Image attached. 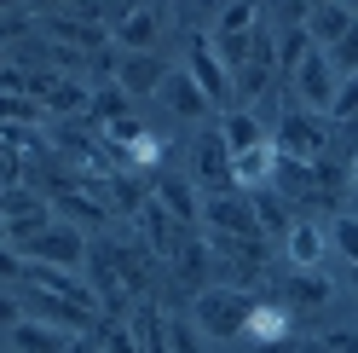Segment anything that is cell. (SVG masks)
I'll list each match as a JSON object with an SVG mask.
<instances>
[{
    "mask_svg": "<svg viewBox=\"0 0 358 353\" xmlns=\"http://www.w3.org/2000/svg\"><path fill=\"white\" fill-rule=\"evenodd\" d=\"M133 342H139V353H168V319L156 313V301L133 307Z\"/></svg>",
    "mask_w": 358,
    "mask_h": 353,
    "instance_id": "cell-23",
    "label": "cell"
},
{
    "mask_svg": "<svg viewBox=\"0 0 358 353\" xmlns=\"http://www.w3.org/2000/svg\"><path fill=\"white\" fill-rule=\"evenodd\" d=\"M156 203H162V209L179 220V226L203 220V203H196V191H191L185 180H173V174H168V180H156Z\"/></svg>",
    "mask_w": 358,
    "mask_h": 353,
    "instance_id": "cell-22",
    "label": "cell"
},
{
    "mask_svg": "<svg viewBox=\"0 0 358 353\" xmlns=\"http://www.w3.org/2000/svg\"><path fill=\"white\" fill-rule=\"evenodd\" d=\"M0 6H17V0H0Z\"/></svg>",
    "mask_w": 358,
    "mask_h": 353,
    "instance_id": "cell-51",
    "label": "cell"
},
{
    "mask_svg": "<svg viewBox=\"0 0 358 353\" xmlns=\"http://www.w3.org/2000/svg\"><path fill=\"white\" fill-rule=\"evenodd\" d=\"M295 93H301L306 110H329V104H335V93H341V76H335V64H329L324 47H312V53L301 58V70H295Z\"/></svg>",
    "mask_w": 358,
    "mask_h": 353,
    "instance_id": "cell-6",
    "label": "cell"
},
{
    "mask_svg": "<svg viewBox=\"0 0 358 353\" xmlns=\"http://www.w3.org/2000/svg\"><path fill=\"white\" fill-rule=\"evenodd\" d=\"M122 116H133V110H127V93H122L116 81H110V87H99V93L87 99V122L110 127V122H122Z\"/></svg>",
    "mask_w": 358,
    "mask_h": 353,
    "instance_id": "cell-26",
    "label": "cell"
},
{
    "mask_svg": "<svg viewBox=\"0 0 358 353\" xmlns=\"http://www.w3.org/2000/svg\"><path fill=\"white\" fill-rule=\"evenodd\" d=\"M156 93H162V104L173 110V116H203V110H208V99H203V87L191 81V70H185V64H179V70H168V76H162V87H156Z\"/></svg>",
    "mask_w": 358,
    "mask_h": 353,
    "instance_id": "cell-17",
    "label": "cell"
},
{
    "mask_svg": "<svg viewBox=\"0 0 358 353\" xmlns=\"http://www.w3.org/2000/svg\"><path fill=\"white\" fill-rule=\"evenodd\" d=\"M24 267H29L24 255H17L12 244H0V278H24Z\"/></svg>",
    "mask_w": 358,
    "mask_h": 353,
    "instance_id": "cell-40",
    "label": "cell"
},
{
    "mask_svg": "<svg viewBox=\"0 0 358 353\" xmlns=\"http://www.w3.org/2000/svg\"><path fill=\"white\" fill-rule=\"evenodd\" d=\"M203 330H196L191 319H168V353H203Z\"/></svg>",
    "mask_w": 358,
    "mask_h": 353,
    "instance_id": "cell-36",
    "label": "cell"
},
{
    "mask_svg": "<svg viewBox=\"0 0 358 353\" xmlns=\"http://www.w3.org/2000/svg\"><path fill=\"white\" fill-rule=\"evenodd\" d=\"M260 29V6L255 0H231L226 12H220V24H214V35H255Z\"/></svg>",
    "mask_w": 358,
    "mask_h": 353,
    "instance_id": "cell-28",
    "label": "cell"
},
{
    "mask_svg": "<svg viewBox=\"0 0 358 353\" xmlns=\"http://www.w3.org/2000/svg\"><path fill=\"white\" fill-rule=\"evenodd\" d=\"M283 296H289V313H312V307L329 301V278L324 272H295L283 284Z\"/></svg>",
    "mask_w": 358,
    "mask_h": 353,
    "instance_id": "cell-24",
    "label": "cell"
},
{
    "mask_svg": "<svg viewBox=\"0 0 358 353\" xmlns=\"http://www.w3.org/2000/svg\"><path fill=\"white\" fill-rule=\"evenodd\" d=\"M24 319H41V324H58V330H70V336H81L87 324H93V313L76 301H64L52 290H29V307H24Z\"/></svg>",
    "mask_w": 358,
    "mask_h": 353,
    "instance_id": "cell-8",
    "label": "cell"
},
{
    "mask_svg": "<svg viewBox=\"0 0 358 353\" xmlns=\"http://www.w3.org/2000/svg\"><path fill=\"white\" fill-rule=\"evenodd\" d=\"M352 186H358V157H352Z\"/></svg>",
    "mask_w": 358,
    "mask_h": 353,
    "instance_id": "cell-49",
    "label": "cell"
},
{
    "mask_svg": "<svg viewBox=\"0 0 358 353\" xmlns=\"http://www.w3.org/2000/svg\"><path fill=\"white\" fill-rule=\"evenodd\" d=\"M329 244L347 255V267L358 272V214H335V226H329Z\"/></svg>",
    "mask_w": 358,
    "mask_h": 353,
    "instance_id": "cell-31",
    "label": "cell"
},
{
    "mask_svg": "<svg viewBox=\"0 0 358 353\" xmlns=\"http://www.w3.org/2000/svg\"><path fill=\"white\" fill-rule=\"evenodd\" d=\"M29 24H24V18H17V12H6V18H0V41H6V35H24Z\"/></svg>",
    "mask_w": 358,
    "mask_h": 353,
    "instance_id": "cell-43",
    "label": "cell"
},
{
    "mask_svg": "<svg viewBox=\"0 0 358 353\" xmlns=\"http://www.w3.org/2000/svg\"><path fill=\"white\" fill-rule=\"evenodd\" d=\"M58 203H64V209H70L76 220H93V226H99V220H104V209L93 203V197H81V191H58Z\"/></svg>",
    "mask_w": 358,
    "mask_h": 353,
    "instance_id": "cell-38",
    "label": "cell"
},
{
    "mask_svg": "<svg viewBox=\"0 0 358 353\" xmlns=\"http://www.w3.org/2000/svg\"><path fill=\"white\" fill-rule=\"evenodd\" d=\"M17 255H24V261H47V267H70V272H76L81 261H87V237H81L76 226H41Z\"/></svg>",
    "mask_w": 358,
    "mask_h": 353,
    "instance_id": "cell-5",
    "label": "cell"
},
{
    "mask_svg": "<svg viewBox=\"0 0 358 353\" xmlns=\"http://www.w3.org/2000/svg\"><path fill=\"white\" fill-rule=\"evenodd\" d=\"M249 313H255V296L249 290H231V284H208L203 296L191 301V324L214 342H231L249 330Z\"/></svg>",
    "mask_w": 358,
    "mask_h": 353,
    "instance_id": "cell-1",
    "label": "cell"
},
{
    "mask_svg": "<svg viewBox=\"0 0 358 353\" xmlns=\"http://www.w3.org/2000/svg\"><path fill=\"white\" fill-rule=\"evenodd\" d=\"M324 249H329V232L312 226V220H295L289 237H283V255H289L295 272H324Z\"/></svg>",
    "mask_w": 358,
    "mask_h": 353,
    "instance_id": "cell-9",
    "label": "cell"
},
{
    "mask_svg": "<svg viewBox=\"0 0 358 353\" xmlns=\"http://www.w3.org/2000/svg\"><path fill=\"white\" fill-rule=\"evenodd\" d=\"M301 29L312 35V47H324V53H329L335 41H341V35L352 29V12H347V6H335V0H329V6H312V12H306V24H301Z\"/></svg>",
    "mask_w": 358,
    "mask_h": 353,
    "instance_id": "cell-19",
    "label": "cell"
},
{
    "mask_svg": "<svg viewBox=\"0 0 358 353\" xmlns=\"http://www.w3.org/2000/svg\"><path fill=\"white\" fill-rule=\"evenodd\" d=\"M203 226H208V237H266L255 220V203L243 191H214L203 203Z\"/></svg>",
    "mask_w": 358,
    "mask_h": 353,
    "instance_id": "cell-3",
    "label": "cell"
},
{
    "mask_svg": "<svg viewBox=\"0 0 358 353\" xmlns=\"http://www.w3.org/2000/svg\"><path fill=\"white\" fill-rule=\"evenodd\" d=\"M196 180L208 186V197L214 191H237V180H231V145L220 139V127L196 139Z\"/></svg>",
    "mask_w": 358,
    "mask_h": 353,
    "instance_id": "cell-7",
    "label": "cell"
},
{
    "mask_svg": "<svg viewBox=\"0 0 358 353\" xmlns=\"http://www.w3.org/2000/svg\"><path fill=\"white\" fill-rule=\"evenodd\" d=\"M324 347H329V353H358V330H329Z\"/></svg>",
    "mask_w": 358,
    "mask_h": 353,
    "instance_id": "cell-41",
    "label": "cell"
},
{
    "mask_svg": "<svg viewBox=\"0 0 358 353\" xmlns=\"http://www.w3.org/2000/svg\"><path fill=\"white\" fill-rule=\"evenodd\" d=\"M301 6H306V12H312V6H329V0H301Z\"/></svg>",
    "mask_w": 358,
    "mask_h": 353,
    "instance_id": "cell-48",
    "label": "cell"
},
{
    "mask_svg": "<svg viewBox=\"0 0 358 353\" xmlns=\"http://www.w3.org/2000/svg\"><path fill=\"white\" fill-rule=\"evenodd\" d=\"M104 191H110V203H116L122 214H139L145 203H150V191L139 186V180H133V174H104V180H99Z\"/></svg>",
    "mask_w": 358,
    "mask_h": 353,
    "instance_id": "cell-27",
    "label": "cell"
},
{
    "mask_svg": "<svg viewBox=\"0 0 358 353\" xmlns=\"http://www.w3.org/2000/svg\"><path fill=\"white\" fill-rule=\"evenodd\" d=\"M70 342H76L70 330L41 324V319H17V324H12V347H17V353H64Z\"/></svg>",
    "mask_w": 358,
    "mask_h": 353,
    "instance_id": "cell-18",
    "label": "cell"
},
{
    "mask_svg": "<svg viewBox=\"0 0 358 353\" xmlns=\"http://www.w3.org/2000/svg\"><path fill=\"white\" fill-rule=\"evenodd\" d=\"M0 70H6V47H0Z\"/></svg>",
    "mask_w": 358,
    "mask_h": 353,
    "instance_id": "cell-50",
    "label": "cell"
},
{
    "mask_svg": "<svg viewBox=\"0 0 358 353\" xmlns=\"http://www.w3.org/2000/svg\"><path fill=\"white\" fill-rule=\"evenodd\" d=\"M162 76H168V64L156 58V53H127V58L116 64V87H122L127 99H133V93H156Z\"/></svg>",
    "mask_w": 358,
    "mask_h": 353,
    "instance_id": "cell-15",
    "label": "cell"
},
{
    "mask_svg": "<svg viewBox=\"0 0 358 353\" xmlns=\"http://www.w3.org/2000/svg\"><path fill=\"white\" fill-rule=\"evenodd\" d=\"M17 319H24V307H17V301H12V296H0V324H6V330H12V324H17Z\"/></svg>",
    "mask_w": 358,
    "mask_h": 353,
    "instance_id": "cell-42",
    "label": "cell"
},
{
    "mask_svg": "<svg viewBox=\"0 0 358 353\" xmlns=\"http://www.w3.org/2000/svg\"><path fill=\"white\" fill-rule=\"evenodd\" d=\"M104 134H110V145H116V151H122V157H127V145H133V139H139V134H145V127H139V116H122V122H110V127H104Z\"/></svg>",
    "mask_w": 358,
    "mask_h": 353,
    "instance_id": "cell-39",
    "label": "cell"
},
{
    "mask_svg": "<svg viewBox=\"0 0 358 353\" xmlns=\"http://www.w3.org/2000/svg\"><path fill=\"white\" fill-rule=\"evenodd\" d=\"M260 353H289V307L278 301H255V313H249V330H243Z\"/></svg>",
    "mask_w": 358,
    "mask_h": 353,
    "instance_id": "cell-10",
    "label": "cell"
},
{
    "mask_svg": "<svg viewBox=\"0 0 358 353\" xmlns=\"http://www.w3.org/2000/svg\"><path fill=\"white\" fill-rule=\"evenodd\" d=\"M99 347H104V353H139V342H133V324H122V319H104V330H99Z\"/></svg>",
    "mask_w": 358,
    "mask_h": 353,
    "instance_id": "cell-35",
    "label": "cell"
},
{
    "mask_svg": "<svg viewBox=\"0 0 358 353\" xmlns=\"http://www.w3.org/2000/svg\"><path fill=\"white\" fill-rule=\"evenodd\" d=\"M220 139H226V145H231V157H237V151L266 145L272 134L260 127V116H255V110H226V122H220Z\"/></svg>",
    "mask_w": 358,
    "mask_h": 353,
    "instance_id": "cell-20",
    "label": "cell"
},
{
    "mask_svg": "<svg viewBox=\"0 0 358 353\" xmlns=\"http://www.w3.org/2000/svg\"><path fill=\"white\" fill-rule=\"evenodd\" d=\"M329 64H335V76H358V18H352V29L329 47Z\"/></svg>",
    "mask_w": 358,
    "mask_h": 353,
    "instance_id": "cell-33",
    "label": "cell"
},
{
    "mask_svg": "<svg viewBox=\"0 0 358 353\" xmlns=\"http://www.w3.org/2000/svg\"><path fill=\"white\" fill-rule=\"evenodd\" d=\"M335 6H347V12H352V18H358V0H335Z\"/></svg>",
    "mask_w": 358,
    "mask_h": 353,
    "instance_id": "cell-45",
    "label": "cell"
},
{
    "mask_svg": "<svg viewBox=\"0 0 358 353\" xmlns=\"http://www.w3.org/2000/svg\"><path fill=\"white\" fill-rule=\"evenodd\" d=\"M116 41L127 53H150V41H156V12L150 6H127L116 18Z\"/></svg>",
    "mask_w": 358,
    "mask_h": 353,
    "instance_id": "cell-21",
    "label": "cell"
},
{
    "mask_svg": "<svg viewBox=\"0 0 358 353\" xmlns=\"http://www.w3.org/2000/svg\"><path fill=\"white\" fill-rule=\"evenodd\" d=\"M185 70H191V81L203 87V99L208 104H226L237 87H231V70L220 64V53H214V35H191L185 41Z\"/></svg>",
    "mask_w": 358,
    "mask_h": 353,
    "instance_id": "cell-4",
    "label": "cell"
},
{
    "mask_svg": "<svg viewBox=\"0 0 358 353\" xmlns=\"http://www.w3.org/2000/svg\"><path fill=\"white\" fill-rule=\"evenodd\" d=\"M6 232H12V226H6V214H0V244H6Z\"/></svg>",
    "mask_w": 358,
    "mask_h": 353,
    "instance_id": "cell-46",
    "label": "cell"
},
{
    "mask_svg": "<svg viewBox=\"0 0 358 353\" xmlns=\"http://www.w3.org/2000/svg\"><path fill=\"white\" fill-rule=\"evenodd\" d=\"M87 267H93V296L110 307V313H122L127 307V284H122V267H116V255H110V244H99V249H87Z\"/></svg>",
    "mask_w": 358,
    "mask_h": 353,
    "instance_id": "cell-13",
    "label": "cell"
},
{
    "mask_svg": "<svg viewBox=\"0 0 358 353\" xmlns=\"http://www.w3.org/2000/svg\"><path fill=\"white\" fill-rule=\"evenodd\" d=\"M139 232H145V249H150V255H168V261H173L179 244H185V226H179V220L156 203V197L139 209Z\"/></svg>",
    "mask_w": 358,
    "mask_h": 353,
    "instance_id": "cell-12",
    "label": "cell"
},
{
    "mask_svg": "<svg viewBox=\"0 0 358 353\" xmlns=\"http://www.w3.org/2000/svg\"><path fill=\"white\" fill-rule=\"evenodd\" d=\"M64 353H93V347H87V342H81V336H76V342H70V347H64Z\"/></svg>",
    "mask_w": 358,
    "mask_h": 353,
    "instance_id": "cell-44",
    "label": "cell"
},
{
    "mask_svg": "<svg viewBox=\"0 0 358 353\" xmlns=\"http://www.w3.org/2000/svg\"><path fill=\"white\" fill-rule=\"evenodd\" d=\"M306 53H312V35H306V29H289V35L278 41V70H289V76H295Z\"/></svg>",
    "mask_w": 358,
    "mask_h": 353,
    "instance_id": "cell-32",
    "label": "cell"
},
{
    "mask_svg": "<svg viewBox=\"0 0 358 353\" xmlns=\"http://www.w3.org/2000/svg\"><path fill=\"white\" fill-rule=\"evenodd\" d=\"M329 116H341V122H352V116H358V76H341V93H335Z\"/></svg>",
    "mask_w": 358,
    "mask_h": 353,
    "instance_id": "cell-37",
    "label": "cell"
},
{
    "mask_svg": "<svg viewBox=\"0 0 358 353\" xmlns=\"http://www.w3.org/2000/svg\"><path fill=\"white\" fill-rule=\"evenodd\" d=\"M0 214H6V220L47 214V197H35V191H24V186H0Z\"/></svg>",
    "mask_w": 358,
    "mask_h": 353,
    "instance_id": "cell-30",
    "label": "cell"
},
{
    "mask_svg": "<svg viewBox=\"0 0 358 353\" xmlns=\"http://www.w3.org/2000/svg\"><path fill=\"white\" fill-rule=\"evenodd\" d=\"M47 29L58 41H76V47H104V24H93V18H52Z\"/></svg>",
    "mask_w": 358,
    "mask_h": 353,
    "instance_id": "cell-29",
    "label": "cell"
},
{
    "mask_svg": "<svg viewBox=\"0 0 358 353\" xmlns=\"http://www.w3.org/2000/svg\"><path fill=\"white\" fill-rule=\"evenodd\" d=\"M352 290H358V272H352Z\"/></svg>",
    "mask_w": 358,
    "mask_h": 353,
    "instance_id": "cell-52",
    "label": "cell"
},
{
    "mask_svg": "<svg viewBox=\"0 0 358 353\" xmlns=\"http://www.w3.org/2000/svg\"><path fill=\"white\" fill-rule=\"evenodd\" d=\"M272 168H278V145L266 139V145L237 151V157H231V180H237V191H266V186H272Z\"/></svg>",
    "mask_w": 358,
    "mask_h": 353,
    "instance_id": "cell-14",
    "label": "cell"
},
{
    "mask_svg": "<svg viewBox=\"0 0 358 353\" xmlns=\"http://www.w3.org/2000/svg\"><path fill=\"white\" fill-rule=\"evenodd\" d=\"M173 272H179V284H185V290L203 296L208 278H214V249L203 244V237H185V244L173 249Z\"/></svg>",
    "mask_w": 358,
    "mask_h": 353,
    "instance_id": "cell-16",
    "label": "cell"
},
{
    "mask_svg": "<svg viewBox=\"0 0 358 353\" xmlns=\"http://www.w3.org/2000/svg\"><path fill=\"white\" fill-rule=\"evenodd\" d=\"M278 157L289 162H324V151H329V127L318 110H289V116L278 122Z\"/></svg>",
    "mask_w": 358,
    "mask_h": 353,
    "instance_id": "cell-2",
    "label": "cell"
},
{
    "mask_svg": "<svg viewBox=\"0 0 358 353\" xmlns=\"http://www.w3.org/2000/svg\"><path fill=\"white\" fill-rule=\"evenodd\" d=\"M272 64H278V41H272V29L260 24V35H255V53H249V64L231 76V87L243 99H260L266 93V81H272Z\"/></svg>",
    "mask_w": 358,
    "mask_h": 353,
    "instance_id": "cell-11",
    "label": "cell"
},
{
    "mask_svg": "<svg viewBox=\"0 0 358 353\" xmlns=\"http://www.w3.org/2000/svg\"><path fill=\"white\" fill-rule=\"evenodd\" d=\"M249 203H255L260 232H283V237H289V226H295V220H289V203H283L272 186H266V191H249Z\"/></svg>",
    "mask_w": 358,
    "mask_h": 353,
    "instance_id": "cell-25",
    "label": "cell"
},
{
    "mask_svg": "<svg viewBox=\"0 0 358 353\" xmlns=\"http://www.w3.org/2000/svg\"><path fill=\"white\" fill-rule=\"evenodd\" d=\"M6 122H41V104L29 93H0V127Z\"/></svg>",
    "mask_w": 358,
    "mask_h": 353,
    "instance_id": "cell-34",
    "label": "cell"
},
{
    "mask_svg": "<svg viewBox=\"0 0 358 353\" xmlns=\"http://www.w3.org/2000/svg\"><path fill=\"white\" fill-rule=\"evenodd\" d=\"M29 6H64V0H29Z\"/></svg>",
    "mask_w": 358,
    "mask_h": 353,
    "instance_id": "cell-47",
    "label": "cell"
}]
</instances>
